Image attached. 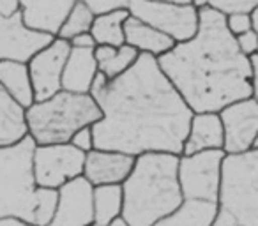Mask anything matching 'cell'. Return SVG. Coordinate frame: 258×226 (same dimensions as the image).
<instances>
[{
	"instance_id": "cell-1",
	"label": "cell",
	"mask_w": 258,
	"mask_h": 226,
	"mask_svg": "<svg viewBox=\"0 0 258 226\" xmlns=\"http://www.w3.org/2000/svg\"><path fill=\"white\" fill-rule=\"evenodd\" d=\"M89 94L101 110V120L92 126L94 148L133 158L182 154L193 111L163 74L158 58L138 55L110 82L97 71Z\"/></svg>"
},
{
	"instance_id": "cell-2",
	"label": "cell",
	"mask_w": 258,
	"mask_h": 226,
	"mask_svg": "<svg viewBox=\"0 0 258 226\" xmlns=\"http://www.w3.org/2000/svg\"><path fill=\"white\" fill-rule=\"evenodd\" d=\"M159 69L193 113H219L251 97V62L226 29V18L205 2L193 39L158 58Z\"/></svg>"
},
{
	"instance_id": "cell-3",
	"label": "cell",
	"mask_w": 258,
	"mask_h": 226,
	"mask_svg": "<svg viewBox=\"0 0 258 226\" xmlns=\"http://www.w3.org/2000/svg\"><path fill=\"white\" fill-rule=\"evenodd\" d=\"M179 158L172 154H142L122 182V217L129 226H154L182 205Z\"/></svg>"
},
{
	"instance_id": "cell-4",
	"label": "cell",
	"mask_w": 258,
	"mask_h": 226,
	"mask_svg": "<svg viewBox=\"0 0 258 226\" xmlns=\"http://www.w3.org/2000/svg\"><path fill=\"white\" fill-rule=\"evenodd\" d=\"M30 136L0 148V219L16 217L32 226H46L57 205V191L36 186Z\"/></svg>"
},
{
	"instance_id": "cell-5",
	"label": "cell",
	"mask_w": 258,
	"mask_h": 226,
	"mask_svg": "<svg viewBox=\"0 0 258 226\" xmlns=\"http://www.w3.org/2000/svg\"><path fill=\"white\" fill-rule=\"evenodd\" d=\"M29 136L37 147L69 143L73 134L101 120V110L90 94L60 90L53 97L25 110Z\"/></svg>"
},
{
	"instance_id": "cell-6",
	"label": "cell",
	"mask_w": 258,
	"mask_h": 226,
	"mask_svg": "<svg viewBox=\"0 0 258 226\" xmlns=\"http://www.w3.org/2000/svg\"><path fill=\"white\" fill-rule=\"evenodd\" d=\"M218 208L237 226H258V147L240 156H225Z\"/></svg>"
},
{
	"instance_id": "cell-7",
	"label": "cell",
	"mask_w": 258,
	"mask_h": 226,
	"mask_svg": "<svg viewBox=\"0 0 258 226\" xmlns=\"http://www.w3.org/2000/svg\"><path fill=\"white\" fill-rule=\"evenodd\" d=\"M127 11L133 18L168 36L175 44L197 36L198 9L193 2H144L129 0Z\"/></svg>"
},
{
	"instance_id": "cell-8",
	"label": "cell",
	"mask_w": 258,
	"mask_h": 226,
	"mask_svg": "<svg viewBox=\"0 0 258 226\" xmlns=\"http://www.w3.org/2000/svg\"><path fill=\"white\" fill-rule=\"evenodd\" d=\"M225 156L226 154L223 150H207L193 156H180L177 177H179L180 193L184 200L218 203L221 166Z\"/></svg>"
},
{
	"instance_id": "cell-9",
	"label": "cell",
	"mask_w": 258,
	"mask_h": 226,
	"mask_svg": "<svg viewBox=\"0 0 258 226\" xmlns=\"http://www.w3.org/2000/svg\"><path fill=\"white\" fill-rule=\"evenodd\" d=\"M85 154L71 143L41 145L34 148L32 172L36 186L41 189L58 191L71 180L82 177Z\"/></svg>"
},
{
	"instance_id": "cell-10",
	"label": "cell",
	"mask_w": 258,
	"mask_h": 226,
	"mask_svg": "<svg viewBox=\"0 0 258 226\" xmlns=\"http://www.w3.org/2000/svg\"><path fill=\"white\" fill-rule=\"evenodd\" d=\"M223 126V152L240 156L254 148L258 140V103L253 97L228 104L218 113Z\"/></svg>"
},
{
	"instance_id": "cell-11",
	"label": "cell",
	"mask_w": 258,
	"mask_h": 226,
	"mask_svg": "<svg viewBox=\"0 0 258 226\" xmlns=\"http://www.w3.org/2000/svg\"><path fill=\"white\" fill-rule=\"evenodd\" d=\"M69 51L71 46L68 41L55 37L46 48H43L29 60L27 67H29L36 103L50 99L62 90V71H64Z\"/></svg>"
},
{
	"instance_id": "cell-12",
	"label": "cell",
	"mask_w": 258,
	"mask_h": 226,
	"mask_svg": "<svg viewBox=\"0 0 258 226\" xmlns=\"http://www.w3.org/2000/svg\"><path fill=\"white\" fill-rule=\"evenodd\" d=\"M94 187L83 177L71 180L57 191V205L46 226H94Z\"/></svg>"
},
{
	"instance_id": "cell-13",
	"label": "cell",
	"mask_w": 258,
	"mask_h": 226,
	"mask_svg": "<svg viewBox=\"0 0 258 226\" xmlns=\"http://www.w3.org/2000/svg\"><path fill=\"white\" fill-rule=\"evenodd\" d=\"M53 41V37L29 30L22 22V16L11 18L0 16V62H20L29 64L36 53Z\"/></svg>"
},
{
	"instance_id": "cell-14",
	"label": "cell",
	"mask_w": 258,
	"mask_h": 226,
	"mask_svg": "<svg viewBox=\"0 0 258 226\" xmlns=\"http://www.w3.org/2000/svg\"><path fill=\"white\" fill-rule=\"evenodd\" d=\"M135 166V158L111 150H90L85 154L82 177L92 187L122 186Z\"/></svg>"
},
{
	"instance_id": "cell-15",
	"label": "cell",
	"mask_w": 258,
	"mask_h": 226,
	"mask_svg": "<svg viewBox=\"0 0 258 226\" xmlns=\"http://www.w3.org/2000/svg\"><path fill=\"white\" fill-rule=\"evenodd\" d=\"M75 0H20V16L29 30L57 37Z\"/></svg>"
},
{
	"instance_id": "cell-16",
	"label": "cell",
	"mask_w": 258,
	"mask_h": 226,
	"mask_svg": "<svg viewBox=\"0 0 258 226\" xmlns=\"http://www.w3.org/2000/svg\"><path fill=\"white\" fill-rule=\"evenodd\" d=\"M207 150H223L221 120L218 113H193L180 156H193Z\"/></svg>"
},
{
	"instance_id": "cell-17",
	"label": "cell",
	"mask_w": 258,
	"mask_h": 226,
	"mask_svg": "<svg viewBox=\"0 0 258 226\" xmlns=\"http://www.w3.org/2000/svg\"><path fill=\"white\" fill-rule=\"evenodd\" d=\"M96 74L97 62L94 58V50L71 48L62 71V90L69 94H89Z\"/></svg>"
},
{
	"instance_id": "cell-18",
	"label": "cell",
	"mask_w": 258,
	"mask_h": 226,
	"mask_svg": "<svg viewBox=\"0 0 258 226\" xmlns=\"http://www.w3.org/2000/svg\"><path fill=\"white\" fill-rule=\"evenodd\" d=\"M124 44L135 48L140 55H151L154 58L163 57L175 46L168 36L133 18L131 15L124 22Z\"/></svg>"
},
{
	"instance_id": "cell-19",
	"label": "cell",
	"mask_w": 258,
	"mask_h": 226,
	"mask_svg": "<svg viewBox=\"0 0 258 226\" xmlns=\"http://www.w3.org/2000/svg\"><path fill=\"white\" fill-rule=\"evenodd\" d=\"M29 136L25 108L0 89V148L20 143Z\"/></svg>"
},
{
	"instance_id": "cell-20",
	"label": "cell",
	"mask_w": 258,
	"mask_h": 226,
	"mask_svg": "<svg viewBox=\"0 0 258 226\" xmlns=\"http://www.w3.org/2000/svg\"><path fill=\"white\" fill-rule=\"evenodd\" d=\"M0 89L25 110L36 103L27 64L9 60L0 62Z\"/></svg>"
},
{
	"instance_id": "cell-21",
	"label": "cell",
	"mask_w": 258,
	"mask_h": 226,
	"mask_svg": "<svg viewBox=\"0 0 258 226\" xmlns=\"http://www.w3.org/2000/svg\"><path fill=\"white\" fill-rule=\"evenodd\" d=\"M218 212V203L184 200L182 205L163 217L154 226H211Z\"/></svg>"
},
{
	"instance_id": "cell-22",
	"label": "cell",
	"mask_w": 258,
	"mask_h": 226,
	"mask_svg": "<svg viewBox=\"0 0 258 226\" xmlns=\"http://www.w3.org/2000/svg\"><path fill=\"white\" fill-rule=\"evenodd\" d=\"M127 18V9H120V11L94 18L89 34L96 41V46L120 48L124 44V22Z\"/></svg>"
},
{
	"instance_id": "cell-23",
	"label": "cell",
	"mask_w": 258,
	"mask_h": 226,
	"mask_svg": "<svg viewBox=\"0 0 258 226\" xmlns=\"http://www.w3.org/2000/svg\"><path fill=\"white\" fill-rule=\"evenodd\" d=\"M94 224L108 226L115 217L122 215V187L99 186L92 191Z\"/></svg>"
},
{
	"instance_id": "cell-24",
	"label": "cell",
	"mask_w": 258,
	"mask_h": 226,
	"mask_svg": "<svg viewBox=\"0 0 258 226\" xmlns=\"http://www.w3.org/2000/svg\"><path fill=\"white\" fill-rule=\"evenodd\" d=\"M92 22H94V16L89 11V8L85 6V2H75L68 18H66L64 25L58 30L57 37L69 43L73 37L80 36V34H89Z\"/></svg>"
},
{
	"instance_id": "cell-25",
	"label": "cell",
	"mask_w": 258,
	"mask_h": 226,
	"mask_svg": "<svg viewBox=\"0 0 258 226\" xmlns=\"http://www.w3.org/2000/svg\"><path fill=\"white\" fill-rule=\"evenodd\" d=\"M138 55L140 53H138L135 48L127 46V44H122L120 48H117L113 57H110L106 62L97 65V71L106 76V80L110 82V80H115L120 74H124V72L138 60Z\"/></svg>"
},
{
	"instance_id": "cell-26",
	"label": "cell",
	"mask_w": 258,
	"mask_h": 226,
	"mask_svg": "<svg viewBox=\"0 0 258 226\" xmlns=\"http://www.w3.org/2000/svg\"><path fill=\"white\" fill-rule=\"evenodd\" d=\"M214 11L221 13L223 16L233 15H251L254 8L258 6V0H216L207 2Z\"/></svg>"
},
{
	"instance_id": "cell-27",
	"label": "cell",
	"mask_w": 258,
	"mask_h": 226,
	"mask_svg": "<svg viewBox=\"0 0 258 226\" xmlns=\"http://www.w3.org/2000/svg\"><path fill=\"white\" fill-rule=\"evenodd\" d=\"M85 6L92 13L94 18L110 15V13L127 9V0H87Z\"/></svg>"
},
{
	"instance_id": "cell-28",
	"label": "cell",
	"mask_w": 258,
	"mask_h": 226,
	"mask_svg": "<svg viewBox=\"0 0 258 226\" xmlns=\"http://www.w3.org/2000/svg\"><path fill=\"white\" fill-rule=\"evenodd\" d=\"M235 44L239 48V51L244 57L251 58L253 55H258V34L249 30V32H244L240 36L235 37Z\"/></svg>"
},
{
	"instance_id": "cell-29",
	"label": "cell",
	"mask_w": 258,
	"mask_h": 226,
	"mask_svg": "<svg viewBox=\"0 0 258 226\" xmlns=\"http://www.w3.org/2000/svg\"><path fill=\"white\" fill-rule=\"evenodd\" d=\"M69 143H71L76 150L83 152V154H89L90 150H94L92 127H83V129L76 131V133L73 134V138H71Z\"/></svg>"
},
{
	"instance_id": "cell-30",
	"label": "cell",
	"mask_w": 258,
	"mask_h": 226,
	"mask_svg": "<svg viewBox=\"0 0 258 226\" xmlns=\"http://www.w3.org/2000/svg\"><path fill=\"white\" fill-rule=\"evenodd\" d=\"M225 18H226V29H228V32L233 37L251 30L249 15H233V16H225Z\"/></svg>"
},
{
	"instance_id": "cell-31",
	"label": "cell",
	"mask_w": 258,
	"mask_h": 226,
	"mask_svg": "<svg viewBox=\"0 0 258 226\" xmlns=\"http://www.w3.org/2000/svg\"><path fill=\"white\" fill-rule=\"evenodd\" d=\"M69 46L76 48V50H94L96 48V41L92 39L90 34H80V36L73 37L69 41Z\"/></svg>"
},
{
	"instance_id": "cell-32",
	"label": "cell",
	"mask_w": 258,
	"mask_h": 226,
	"mask_svg": "<svg viewBox=\"0 0 258 226\" xmlns=\"http://www.w3.org/2000/svg\"><path fill=\"white\" fill-rule=\"evenodd\" d=\"M20 13V0H0V16L11 18Z\"/></svg>"
},
{
	"instance_id": "cell-33",
	"label": "cell",
	"mask_w": 258,
	"mask_h": 226,
	"mask_svg": "<svg viewBox=\"0 0 258 226\" xmlns=\"http://www.w3.org/2000/svg\"><path fill=\"white\" fill-rule=\"evenodd\" d=\"M251 62V97L258 103V55L249 58Z\"/></svg>"
},
{
	"instance_id": "cell-34",
	"label": "cell",
	"mask_w": 258,
	"mask_h": 226,
	"mask_svg": "<svg viewBox=\"0 0 258 226\" xmlns=\"http://www.w3.org/2000/svg\"><path fill=\"white\" fill-rule=\"evenodd\" d=\"M211 226H237V224H235V221H233V219L226 214V212H223V210H219V208H218V212H216V217H214V221H212Z\"/></svg>"
},
{
	"instance_id": "cell-35",
	"label": "cell",
	"mask_w": 258,
	"mask_h": 226,
	"mask_svg": "<svg viewBox=\"0 0 258 226\" xmlns=\"http://www.w3.org/2000/svg\"><path fill=\"white\" fill-rule=\"evenodd\" d=\"M0 226H32L29 222L22 221V219H16V217H4L0 219Z\"/></svg>"
},
{
	"instance_id": "cell-36",
	"label": "cell",
	"mask_w": 258,
	"mask_h": 226,
	"mask_svg": "<svg viewBox=\"0 0 258 226\" xmlns=\"http://www.w3.org/2000/svg\"><path fill=\"white\" fill-rule=\"evenodd\" d=\"M249 18H251V30L258 34V6L251 11Z\"/></svg>"
},
{
	"instance_id": "cell-37",
	"label": "cell",
	"mask_w": 258,
	"mask_h": 226,
	"mask_svg": "<svg viewBox=\"0 0 258 226\" xmlns=\"http://www.w3.org/2000/svg\"><path fill=\"white\" fill-rule=\"evenodd\" d=\"M108 226H129V224H127V221H125V219L122 217V215H118V217H115L113 221H111Z\"/></svg>"
},
{
	"instance_id": "cell-38",
	"label": "cell",
	"mask_w": 258,
	"mask_h": 226,
	"mask_svg": "<svg viewBox=\"0 0 258 226\" xmlns=\"http://www.w3.org/2000/svg\"><path fill=\"white\" fill-rule=\"evenodd\" d=\"M258 147V140H256V143H254V148H256Z\"/></svg>"
},
{
	"instance_id": "cell-39",
	"label": "cell",
	"mask_w": 258,
	"mask_h": 226,
	"mask_svg": "<svg viewBox=\"0 0 258 226\" xmlns=\"http://www.w3.org/2000/svg\"><path fill=\"white\" fill-rule=\"evenodd\" d=\"M94 226H96V224H94Z\"/></svg>"
}]
</instances>
